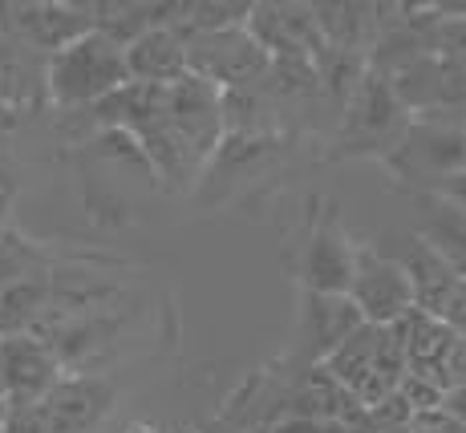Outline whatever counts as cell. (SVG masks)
Returning a JSON list of instances; mask_svg holds the SVG:
<instances>
[{
  "mask_svg": "<svg viewBox=\"0 0 466 433\" xmlns=\"http://www.w3.org/2000/svg\"><path fill=\"white\" fill-rule=\"evenodd\" d=\"M127 81V49L106 33L89 29L86 37L45 57V106H53L57 114H82L118 94Z\"/></svg>",
  "mask_w": 466,
  "mask_h": 433,
  "instance_id": "1",
  "label": "cell"
},
{
  "mask_svg": "<svg viewBox=\"0 0 466 433\" xmlns=\"http://www.w3.org/2000/svg\"><path fill=\"white\" fill-rule=\"evenodd\" d=\"M178 37H183L187 49V74L211 81L215 89L244 94V89H256L272 74V57L259 49L248 25L219 33H178Z\"/></svg>",
  "mask_w": 466,
  "mask_h": 433,
  "instance_id": "2",
  "label": "cell"
},
{
  "mask_svg": "<svg viewBox=\"0 0 466 433\" xmlns=\"http://www.w3.org/2000/svg\"><path fill=\"white\" fill-rule=\"evenodd\" d=\"M393 178H406L410 191L426 195L451 175L466 170V130H451V126L434 122H410L398 146L381 158Z\"/></svg>",
  "mask_w": 466,
  "mask_h": 433,
  "instance_id": "3",
  "label": "cell"
},
{
  "mask_svg": "<svg viewBox=\"0 0 466 433\" xmlns=\"http://www.w3.org/2000/svg\"><path fill=\"white\" fill-rule=\"evenodd\" d=\"M410 114L398 106L393 89L378 74L365 69L357 89L345 102V122H340V155H390L398 138L406 134Z\"/></svg>",
  "mask_w": 466,
  "mask_h": 433,
  "instance_id": "4",
  "label": "cell"
},
{
  "mask_svg": "<svg viewBox=\"0 0 466 433\" xmlns=\"http://www.w3.org/2000/svg\"><path fill=\"white\" fill-rule=\"evenodd\" d=\"M167 122L175 130V138L187 146L199 166L219 155L223 130H228V110H223V89H215L211 81L187 74L175 86H167Z\"/></svg>",
  "mask_w": 466,
  "mask_h": 433,
  "instance_id": "5",
  "label": "cell"
},
{
  "mask_svg": "<svg viewBox=\"0 0 466 433\" xmlns=\"http://www.w3.org/2000/svg\"><path fill=\"white\" fill-rule=\"evenodd\" d=\"M345 300L353 304L365 324H378V328H390V324H398L401 316L414 308L406 272L381 247H365V243H357L353 279H349Z\"/></svg>",
  "mask_w": 466,
  "mask_h": 433,
  "instance_id": "6",
  "label": "cell"
},
{
  "mask_svg": "<svg viewBox=\"0 0 466 433\" xmlns=\"http://www.w3.org/2000/svg\"><path fill=\"white\" fill-rule=\"evenodd\" d=\"M94 29V5H0V33L21 45H29L41 57H53L69 41L86 37Z\"/></svg>",
  "mask_w": 466,
  "mask_h": 433,
  "instance_id": "7",
  "label": "cell"
},
{
  "mask_svg": "<svg viewBox=\"0 0 466 433\" xmlns=\"http://www.w3.org/2000/svg\"><path fill=\"white\" fill-rule=\"evenodd\" d=\"M353 256H357V243L337 227V215L320 211L300 247V264H297L300 292L345 296L349 279H353Z\"/></svg>",
  "mask_w": 466,
  "mask_h": 433,
  "instance_id": "8",
  "label": "cell"
},
{
  "mask_svg": "<svg viewBox=\"0 0 466 433\" xmlns=\"http://www.w3.org/2000/svg\"><path fill=\"white\" fill-rule=\"evenodd\" d=\"M114 409V385L102 377H61L41 401L45 433H97Z\"/></svg>",
  "mask_w": 466,
  "mask_h": 433,
  "instance_id": "9",
  "label": "cell"
},
{
  "mask_svg": "<svg viewBox=\"0 0 466 433\" xmlns=\"http://www.w3.org/2000/svg\"><path fill=\"white\" fill-rule=\"evenodd\" d=\"M390 239L393 243H390V247H381V251L401 267V272H406L410 296H414V308L442 320L446 304H451V296L459 292L462 279L454 276L451 267H446L442 259H438L434 251H430L426 243L414 236V231H393Z\"/></svg>",
  "mask_w": 466,
  "mask_h": 433,
  "instance_id": "10",
  "label": "cell"
},
{
  "mask_svg": "<svg viewBox=\"0 0 466 433\" xmlns=\"http://www.w3.org/2000/svg\"><path fill=\"white\" fill-rule=\"evenodd\" d=\"M5 405H37L61 381V360L37 337H0Z\"/></svg>",
  "mask_w": 466,
  "mask_h": 433,
  "instance_id": "11",
  "label": "cell"
},
{
  "mask_svg": "<svg viewBox=\"0 0 466 433\" xmlns=\"http://www.w3.org/2000/svg\"><path fill=\"white\" fill-rule=\"evenodd\" d=\"M361 316L345 300V296H320V292H300V312H297V337H300V353L309 360H325L329 353H337L357 328Z\"/></svg>",
  "mask_w": 466,
  "mask_h": 433,
  "instance_id": "12",
  "label": "cell"
},
{
  "mask_svg": "<svg viewBox=\"0 0 466 433\" xmlns=\"http://www.w3.org/2000/svg\"><path fill=\"white\" fill-rule=\"evenodd\" d=\"M418 203V227L414 236L451 267L454 276L466 284V211L438 195H414Z\"/></svg>",
  "mask_w": 466,
  "mask_h": 433,
  "instance_id": "13",
  "label": "cell"
},
{
  "mask_svg": "<svg viewBox=\"0 0 466 433\" xmlns=\"http://www.w3.org/2000/svg\"><path fill=\"white\" fill-rule=\"evenodd\" d=\"M127 74L138 86H175L178 77H187V49L170 25L147 29L142 37L127 45Z\"/></svg>",
  "mask_w": 466,
  "mask_h": 433,
  "instance_id": "14",
  "label": "cell"
},
{
  "mask_svg": "<svg viewBox=\"0 0 466 433\" xmlns=\"http://www.w3.org/2000/svg\"><path fill=\"white\" fill-rule=\"evenodd\" d=\"M45 106V57L0 33V110L37 114Z\"/></svg>",
  "mask_w": 466,
  "mask_h": 433,
  "instance_id": "15",
  "label": "cell"
},
{
  "mask_svg": "<svg viewBox=\"0 0 466 433\" xmlns=\"http://www.w3.org/2000/svg\"><path fill=\"white\" fill-rule=\"evenodd\" d=\"M53 267H57V259H53V251L45 243L29 239L16 227L0 231V292L13 284H25V279L49 276Z\"/></svg>",
  "mask_w": 466,
  "mask_h": 433,
  "instance_id": "16",
  "label": "cell"
},
{
  "mask_svg": "<svg viewBox=\"0 0 466 433\" xmlns=\"http://www.w3.org/2000/svg\"><path fill=\"white\" fill-rule=\"evenodd\" d=\"M29 114L25 110H0V191L16 195L21 178V126Z\"/></svg>",
  "mask_w": 466,
  "mask_h": 433,
  "instance_id": "17",
  "label": "cell"
},
{
  "mask_svg": "<svg viewBox=\"0 0 466 433\" xmlns=\"http://www.w3.org/2000/svg\"><path fill=\"white\" fill-rule=\"evenodd\" d=\"M0 433H45V413L37 405H5L0 413Z\"/></svg>",
  "mask_w": 466,
  "mask_h": 433,
  "instance_id": "18",
  "label": "cell"
},
{
  "mask_svg": "<svg viewBox=\"0 0 466 433\" xmlns=\"http://www.w3.org/2000/svg\"><path fill=\"white\" fill-rule=\"evenodd\" d=\"M430 195L446 198V203H454V206H462V211H466V170H459V175H451L446 183H438Z\"/></svg>",
  "mask_w": 466,
  "mask_h": 433,
  "instance_id": "19",
  "label": "cell"
},
{
  "mask_svg": "<svg viewBox=\"0 0 466 433\" xmlns=\"http://www.w3.org/2000/svg\"><path fill=\"white\" fill-rule=\"evenodd\" d=\"M276 433H333V426H320L312 418H289V421H280Z\"/></svg>",
  "mask_w": 466,
  "mask_h": 433,
  "instance_id": "20",
  "label": "cell"
},
{
  "mask_svg": "<svg viewBox=\"0 0 466 433\" xmlns=\"http://www.w3.org/2000/svg\"><path fill=\"white\" fill-rule=\"evenodd\" d=\"M8 206H13V195H8V191H0V231L8 227Z\"/></svg>",
  "mask_w": 466,
  "mask_h": 433,
  "instance_id": "21",
  "label": "cell"
},
{
  "mask_svg": "<svg viewBox=\"0 0 466 433\" xmlns=\"http://www.w3.org/2000/svg\"><path fill=\"white\" fill-rule=\"evenodd\" d=\"M0 401H5V373H0Z\"/></svg>",
  "mask_w": 466,
  "mask_h": 433,
  "instance_id": "22",
  "label": "cell"
},
{
  "mask_svg": "<svg viewBox=\"0 0 466 433\" xmlns=\"http://www.w3.org/2000/svg\"><path fill=\"white\" fill-rule=\"evenodd\" d=\"M0 413H5V401H0Z\"/></svg>",
  "mask_w": 466,
  "mask_h": 433,
  "instance_id": "23",
  "label": "cell"
}]
</instances>
